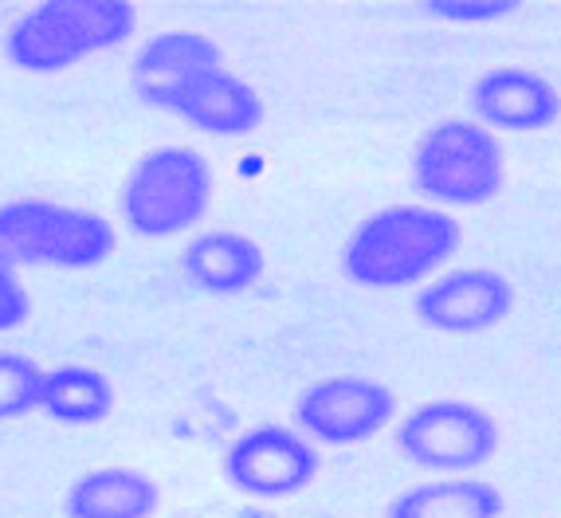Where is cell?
<instances>
[{"label": "cell", "mask_w": 561, "mask_h": 518, "mask_svg": "<svg viewBox=\"0 0 561 518\" xmlns=\"http://www.w3.org/2000/svg\"><path fill=\"white\" fill-rule=\"evenodd\" d=\"M479 126L515 134L550 130L561 118V91L530 67H495L471 83L468 94Z\"/></svg>", "instance_id": "obj_11"}, {"label": "cell", "mask_w": 561, "mask_h": 518, "mask_svg": "<svg viewBox=\"0 0 561 518\" xmlns=\"http://www.w3.org/2000/svg\"><path fill=\"white\" fill-rule=\"evenodd\" d=\"M220 471L248 499H290L314 483L319 452L283 424H255L225 448Z\"/></svg>", "instance_id": "obj_7"}, {"label": "cell", "mask_w": 561, "mask_h": 518, "mask_svg": "<svg viewBox=\"0 0 561 518\" xmlns=\"http://www.w3.org/2000/svg\"><path fill=\"white\" fill-rule=\"evenodd\" d=\"M158 507V480L130 463H106V468L83 471L64 495L67 518H150Z\"/></svg>", "instance_id": "obj_13"}, {"label": "cell", "mask_w": 561, "mask_h": 518, "mask_svg": "<svg viewBox=\"0 0 561 518\" xmlns=\"http://www.w3.org/2000/svg\"><path fill=\"white\" fill-rule=\"evenodd\" d=\"M161 111L178 114L188 126L213 138H243V134L260 130L263 123V99L252 83L232 76L225 64L201 67L188 79H181L165 94Z\"/></svg>", "instance_id": "obj_10"}, {"label": "cell", "mask_w": 561, "mask_h": 518, "mask_svg": "<svg viewBox=\"0 0 561 518\" xmlns=\"http://www.w3.org/2000/svg\"><path fill=\"white\" fill-rule=\"evenodd\" d=\"M39 408L59 424H99L114 413V381L91 366L44 369Z\"/></svg>", "instance_id": "obj_16"}, {"label": "cell", "mask_w": 561, "mask_h": 518, "mask_svg": "<svg viewBox=\"0 0 561 518\" xmlns=\"http://www.w3.org/2000/svg\"><path fill=\"white\" fill-rule=\"evenodd\" d=\"M503 491L486 480H428L401 491L385 518H499L503 515Z\"/></svg>", "instance_id": "obj_15"}, {"label": "cell", "mask_w": 561, "mask_h": 518, "mask_svg": "<svg viewBox=\"0 0 561 518\" xmlns=\"http://www.w3.org/2000/svg\"><path fill=\"white\" fill-rule=\"evenodd\" d=\"M511 311H515V287L506 275L491 272V267L448 272L416 295V319L428 330L456 334V338L483 334V330L511 319Z\"/></svg>", "instance_id": "obj_9"}, {"label": "cell", "mask_w": 561, "mask_h": 518, "mask_svg": "<svg viewBox=\"0 0 561 518\" xmlns=\"http://www.w3.org/2000/svg\"><path fill=\"white\" fill-rule=\"evenodd\" d=\"M412 185L436 205H486L506 185L503 146L495 134L468 118L432 126L412 150Z\"/></svg>", "instance_id": "obj_5"}, {"label": "cell", "mask_w": 561, "mask_h": 518, "mask_svg": "<svg viewBox=\"0 0 561 518\" xmlns=\"http://www.w3.org/2000/svg\"><path fill=\"white\" fill-rule=\"evenodd\" d=\"M39 385H44V369L28 354L0 349V421H20L36 413Z\"/></svg>", "instance_id": "obj_17"}, {"label": "cell", "mask_w": 561, "mask_h": 518, "mask_svg": "<svg viewBox=\"0 0 561 518\" xmlns=\"http://www.w3.org/2000/svg\"><path fill=\"white\" fill-rule=\"evenodd\" d=\"M118 248L111 220L76 205L20 197L0 205V255L12 267H56L87 272L106 264Z\"/></svg>", "instance_id": "obj_3"}, {"label": "cell", "mask_w": 561, "mask_h": 518, "mask_svg": "<svg viewBox=\"0 0 561 518\" xmlns=\"http://www.w3.org/2000/svg\"><path fill=\"white\" fill-rule=\"evenodd\" d=\"M216 64H225V56H220V47H216L205 32L169 28V32H158V36L134 56L130 83L141 103H150L161 111L165 94L173 91L181 79H188L193 71H201V67H216Z\"/></svg>", "instance_id": "obj_14"}, {"label": "cell", "mask_w": 561, "mask_h": 518, "mask_svg": "<svg viewBox=\"0 0 561 518\" xmlns=\"http://www.w3.org/2000/svg\"><path fill=\"white\" fill-rule=\"evenodd\" d=\"M32 314V299H28V287L20 279L16 267L0 255V334H9V330H20L28 322Z\"/></svg>", "instance_id": "obj_19"}, {"label": "cell", "mask_w": 561, "mask_h": 518, "mask_svg": "<svg viewBox=\"0 0 561 518\" xmlns=\"http://www.w3.org/2000/svg\"><path fill=\"white\" fill-rule=\"evenodd\" d=\"M499 444V421L471 401H428L397 424V448L404 460L444 475L483 468Z\"/></svg>", "instance_id": "obj_6"}, {"label": "cell", "mask_w": 561, "mask_h": 518, "mask_svg": "<svg viewBox=\"0 0 561 518\" xmlns=\"http://www.w3.org/2000/svg\"><path fill=\"white\" fill-rule=\"evenodd\" d=\"M181 267L197 291L232 299V295L252 291L267 260H263V248L243 232L216 228V232H201L197 240H188V248L181 252Z\"/></svg>", "instance_id": "obj_12"}, {"label": "cell", "mask_w": 561, "mask_h": 518, "mask_svg": "<svg viewBox=\"0 0 561 518\" xmlns=\"http://www.w3.org/2000/svg\"><path fill=\"white\" fill-rule=\"evenodd\" d=\"M397 416V393L374 377L337 373L322 377L302 389L295 401V424L310 440L330 448H350L369 436L385 433V424Z\"/></svg>", "instance_id": "obj_8"}, {"label": "cell", "mask_w": 561, "mask_h": 518, "mask_svg": "<svg viewBox=\"0 0 561 518\" xmlns=\"http://www.w3.org/2000/svg\"><path fill=\"white\" fill-rule=\"evenodd\" d=\"M138 9L126 0H51L36 4L4 36V56L28 76H59L67 67L126 44Z\"/></svg>", "instance_id": "obj_2"}, {"label": "cell", "mask_w": 561, "mask_h": 518, "mask_svg": "<svg viewBox=\"0 0 561 518\" xmlns=\"http://www.w3.org/2000/svg\"><path fill=\"white\" fill-rule=\"evenodd\" d=\"M424 9L448 24H491L515 12V0H428Z\"/></svg>", "instance_id": "obj_18"}, {"label": "cell", "mask_w": 561, "mask_h": 518, "mask_svg": "<svg viewBox=\"0 0 561 518\" xmlns=\"http://www.w3.org/2000/svg\"><path fill=\"white\" fill-rule=\"evenodd\" d=\"M213 205V170L188 146L141 153L122 185V220L146 240L188 232Z\"/></svg>", "instance_id": "obj_4"}, {"label": "cell", "mask_w": 561, "mask_h": 518, "mask_svg": "<svg viewBox=\"0 0 561 518\" xmlns=\"http://www.w3.org/2000/svg\"><path fill=\"white\" fill-rule=\"evenodd\" d=\"M459 220L428 205H393L354 228L342 272L365 291H397L436 275L459 252Z\"/></svg>", "instance_id": "obj_1"}]
</instances>
